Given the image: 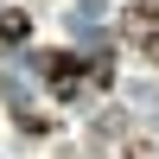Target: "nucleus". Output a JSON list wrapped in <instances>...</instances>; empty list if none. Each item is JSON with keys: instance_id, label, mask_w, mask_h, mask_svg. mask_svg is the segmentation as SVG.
Segmentation results:
<instances>
[{"instance_id": "f257e3e1", "label": "nucleus", "mask_w": 159, "mask_h": 159, "mask_svg": "<svg viewBox=\"0 0 159 159\" xmlns=\"http://www.w3.org/2000/svg\"><path fill=\"white\" fill-rule=\"evenodd\" d=\"M76 76H83V57H76V51H57V57H45V83L57 89V96H70V89H76Z\"/></svg>"}]
</instances>
